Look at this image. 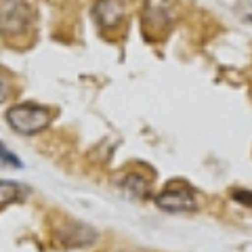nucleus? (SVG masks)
<instances>
[{
    "label": "nucleus",
    "instance_id": "obj_1",
    "mask_svg": "<svg viewBox=\"0 0 252 252\" xmlns=\"http://www.w3.org/2000/svg\"><path fill=\"white\" fill-rule=\"evenodd\" d=\"M4 120L11 126L13 132L23 135V137H32V135H38V132L49 128L53 114L42 105L19 103V105H13L11 109H6Z\"/></svg>",
    "mask_w": 252,
    "mask_h": 252
},
{
    "label": "nucleus",
    "instance_id": "obj_2",
    "mask_svg": "<svg viewBox=\"0 0 252 252\" xmlns=\"http://www.w3.org/2000/svg\"><path fill=\"white\" fill-rule=\"evenodd\" d=\"M34 13L26 0H0V34L6 40L23 38L32 30Z\"/></svg>",
    "mask_w": 252,
    "mask_h": 252
},
{
    "label": "nucleus",
    "instance_id": "obj_3",
    "mask_svg": "<svg viewBox=\"0 0 252 252\" xmlns=\"http://www.w3.org/2000/svg\"><path fill=\"white\" fill-rule=\"evenodd\" d=\"M156 206L164 212H193L198 208V200H195V191L185 181H170L156 195Z\"/></svg>",
    "mask_w": 252,
    "mask_h": 252
},
{
    "label": "nucleus",
    "instance_id": "obj_4",
    "mask_svg": "<svg viewBox=\"0 0 252 252\" xmlns=\"http://www.w3.org/2000/svg\"><path fill=\"white\" fill-rule=\"evenodd\" d=\"M93 17L101 30L118 28L126 17V9L120 0H97L93 6Z\"/></svg>",
    "mask_w": 252,
    "mask_h": 252
},
{
    "label": "nucleus",
    "instance_id": "obj_5",
    "mask_svg": "<svg viewBox=\"0 0 252 252\" xmlns=\"http://www.w3.org/2000/svg\"><path fill=\"white\" fill-rule=\"evenodd\" d=\"M61 229L67 231V235H61V240L67 246H89L97 238L94 229H91L89 225H82V223H69V227H61Z\"/></svg>",
    "mask_w": 252,
    "mask_h": 252
},
{
    "label": "nucleus",
    "instance_id": "obj_6",
    "mask_svg": "<svg viewBox=\"0 0 252 252\" xmlns=\"http://www.w3.org/2000/svg\"><path fill=\"white\" fill-rule=\"evenodd\" d=\"M30 189L17 181H0V208L9 206V204L21 202L28 198Z\"/></svg>",
    "mask_w": 252,
    "mask_h": 252
},
{
    "label": "nucleus",
    "instance_id": "obj_7",
    "mask_svg": "<svg viewBox=\"0 0 252 252\" xmlns=\"http://www.w3.org/2000/svg\"><path fill=\"white\" fill-rule=\"evenodd\" d=\"M120 185L128 191L130 195H135V198H147L149 189H152V183H149V179L145 175H141V172H128V175H124L120 179Z\"/></svg>",
    "mask_w": 252,
    "mask_h": 252
},
{
    "label": "nucleus",
    "instance_id": "obj_8",
    "mask_svg": "<svg viewBox=\"0 0 252 252\" xmlns=\"http://www.w3.org/2000/svg\"><path fill=\"white\" fill-rule=\"evenodd\" d=\"M0 164L13 166V168H23V162L11 152V149H6V145L2 143V141H0Z\"/></svg>",
    "mask_w": 252,
    "mask_h": 252
},
{
    "label": "nucleus",
    "instance_id": "obj_9",
    "mask_svg": "<svg viewBox=\"0 0 252 252\" xmlns=\"http://www.w3.org/2000/svg\"><path fill=\"white\" fill-rule=\"evenodd\" d=\"M9 97H11V76L9 72L0 69V105L4 101H9Z\"/></svg>",
    "mask_w": 252,
    "mask_h": 252
},
{
    "label": "nucleus",
    "instance_id": "obj_10",
    "mask_svg": "<svg viewBox=\"0 0 252 252\" xmlns=\"http://www.w3.org/2000/svg\"><path fill=\"white\" fill-rule=\"evenodd\" d=\"M233 198L246 206H252V191H233Z\"/></svg>",
    "mask_w": 252,
    "mask_h": 252
},
{
    "label": "nucleus",
    "instance_id": "obj_11",
    "mask_svg": "<svg viewBox=\"0 0 252 252\" xmlns=\"http://www.w3.org/2000/svg\"><path fill=\"white\" fill-rule=\"evenodd\" d=\"M122 252H141V250H122Z\"/></svg>",
    "mask_w": 252,
    "mask_h": 252
},
{
    "label": "nucleus",
    "instance_id": "obj_12",
    "mask_svg": "<svg viewBox=\"0 0 252 252\" xmlns=\"http://www.w3.org/2000/svg\"><path fill=\"white\" fill-rule=\"evenodd\" d=\"M248 19H250V21H252V15H250V17H248Z\"/></svg>",
    "mask_w": 252,
    "mask_h": 252
}]
</instances>
